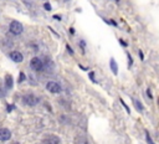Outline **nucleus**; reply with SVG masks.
I'll list each match as a JSON object with an SVG mask.
<instances>
[{
    "label": "nucleus",
    "mask_w": 159,
    "mask_h": 144,
    "mask_svg": "<svg viewBox=\"0 0 159 144\" xmlns=\"http://www.w3.org/2000/svg\"><path fill=\"white\" fill-rule=\"evenodd\" d=\"M22 102L26 104V106H36L37 103L40 102V100L37 98L36 96H34V94H25L24 97H22Z\"/></svg>",
    "instance_id": "nucleus-1"
},
{
    "label": "nucleus",
    "mask_w": 159,
    "mask_h": 144,
    "mask_svg": "<svg viewBox=\"0 0 159 144\" xmlns=\"http://www.w3.org/2000/svg\"><path fill=\"white\" fill-rule=\"evenodd\" d=\"M9 29H10L11 34H14V35H20V34L22 32V29H24V28H22V25L19 21H13L10 24Z\"/></svg>",
    "instance_id": "nucleus-2"
},
{
    "label": "nucleus",
    "mask_w": 159,
    "mask_h": 144,
    "mask_svg": "<svg viewBox=\"0 0 159 144\" xmlns=\"http://www.w3.org/2000/svg\"><path fill=\"white\" fill-rule=\"evenodd\" d=\"M30 67L35 71H41L44 69V62L41 61L39 57H34L31 61H30Z\"/></svg>",
    "instance_id": "nucleus-3"
},
{
    "label": "nucleus",
    "mask_w": 159,
    "mask_h": 144,
    "mask_svg": "<svg viewBox=\"0 0 159 144\" xmlns=\"http://www.w3.org/2000/svg\"><path fill=\"white\" fill-rule=\"evenodd\" d=\"M46 88H47V91H50L51 93H60V92H61V87H60L59 83L55 82V81L47 82Z\"/></svg>",
    "instance_id": "nucleus-4"
},
{
    "label": "nucleus",
    "mask_w": 159,
    "mask_h": 144,
    "mask_svg": "<svg viewBox=\"0 0 159 144\" xmlns=\"http://www.w3.org/2000/svg\"><path fill=\"white\" fill-rule=\"evenodd\" d=\"M11 138V132L7 128H0V141L6 142Z\"/></svg>",
    "instance_id": "nucleus-5"
},
{
    "label": "nucleus",
    "mask_w": 159,
    "mask_h": 144,
    "mask_svg": "<svg viewBox=\"0 0 159 144\" xmlns=\"http://www.w3.org/2000/svg\"><path fill=\"white\" fill-rule=\"evenodd\" d=\"M10 59L13 60L14 62H21L22 60H24V56L19 51H13V52H10Z\"/></svg>",
    "instance_id": "nucleus-6"
},
{
    "label": "nucleus",
    "mask_w": 159,
    "mask_h": 144,
    "mask_svg": "<svg viewBox=\"0 0 159 144\" xmlns=\"http://www.w3.org/2000/svg\"><path fill=\"white\" fill-rule=\"evenodd\" d=\"M132 102H133V106H134V108L137 109V112H139V113L144 112V104H143L138 98H133V101H132Z\"/></svg>",
    "instance_id": "nucleus-7"
},
{
    "label": "nucleus",
    "mask_w": 159,
    "mask_h": 144,
    "mask_svg": "<svg viewBox=\"0 0 159 144\" xmlns=\"http://www.w3.org/2000/svg\"><path fill=\"white\" fill-rule=\"evenodd\" d=\"M45 144H60V138L56 135H50V137L44 139Z\"/></svg>",
    "instance_id": "nucleus-8"
},
{
    "label": "nucleus",
    "mask_w": 159,
    "mask_h": 144,
    "mask_svg": "<svg viewBox=\"0 0 159 144\" xmlns=\"http://www.w3.org/2000/svg\"><path fill=\"white\" fill-rule=\"evenodd\" d=\"M109 67H111V71L113 72V73H115V75H118V65H117L116 60L113 59V57L109 60Z\"/></svg>",
    "instance_id": "nucleus-9"
},
{
    "label": "nucleus",
    "mask_w": 159,
    "mask_h": 144,
    "mask_svg": "<svg viewBox=\"0 0 159 144\" xmlns=\"http://www.w3.org/2000/svg\"><path fill=\"white\" fill-rule=\"evenodd\" d=\"M144 139H146V143L147 144H156V142H154V139L152 138V135H150V133L148 131H144Z\"/></svg>",
    "instance_id": "nucleus-10"
},
{
    "label": "nucleus",
    "mask_w": 159,
    "mask_h": 144,
    "mask_svg": "<svg viewBox=\"0 0 159 144\" xmlns=\"http://www.w3.org/2000/svg\"><path fill=\"white\" fill-rule=\"evenodd\" d=\"M5 79H6V87L7 88H11V87H13V77H11L10 75H6Z\"/></svg>",
    "instance_id": "nucleus-11"
},
{
    "label": "nucleus",
    "mask_w": 159,
    "mask_h": 144,
    "mask_svg": "<svg viewBox=\"0 0 159 144\" xmlns=\"http://www.w3.org/2000/svg\"><path fill=\"white\" fill-rule=\"evenodd\" d=\"M119 102H121V104H122L123 106V108L124 109H126V112L128 113V114H131V108L129 107H128V104L126 103V102H124L123 101V98H119Z\"/></svg>",
    "instance_id": "nucleus-12"
},
{
    "label": "nucleus",
    "mask_w": 159,
    "mask_h": 144,
    "mask_svg": "<svg viewBox=\"0 0 159 144\" xmlns=\"http://www.w3.org/2000/svg\"><path fill=\"white\" fill-rule=\"evenodd\" d=\"M126 55H127V59H128V67L131 69V67L133 66V59H132V56H131L129 52H127Z\"/></svg>",
    "instance_id": "nucleus-13"
},
{
    "label": "nucleus",
    "mask_w": 159,
    "mask_h": 144,
    "mask_svg": "<svg viewBox=\"0 0 159 144\" xmlns=\"http://www.w3.org/2000/svg\"><path fill=\"white\" fill-rule=\"evenodd\" d=\"M146 94H147V97H148L149 100H153V93H152V89H150L149 87L146 89Z\"/></svg>",
    "instance_id": "nucleus-14"
},
{
    "label": "nucleus",
    "mask_w": 159,
    "mask_h": 144,
    "mask_svg": "<svg viewBox=\"0 0 159 144\" xmlns=\"http://www.w3.org/2000/svg\"><path fill=\"white\" fill-rule=\"evenodd\" d=\"M138 56H139V60H141V61H144V54H143L142 50L138 51Z\"/></svg>",
    "instance_id": "nucleus-15"
},
{
    "label": "nucleus",
    "mask_w": 159,
    "mask_h": 144,
    "mask_svg": "<svg viewBox=\"0 0 159 144\" xmlns=\"http://www.w3.org/2000/svg\"><path fill=\"white\" fill-rule=\"evenodd\" d=\"M119 44L122 45L123 47H127V46H128V44H127V42H126V41H124L123 39H119Z\"/></svg>",
    "instance_id": "nucleus-16"
},
{
    "label": "nucleus",
    "mask_w": 159,
    "mask_h": 144,
    "mask_svg": "<svg viewBox=\"0 0 159 144\" xmlns=\"http://www.w3.org/2000/svg\"><path fill=\"white\" fill-rule=\"evenodd\" d=\"M24 79H25V75L21 72V73H20V76H19V82H22V81H24Z\"/></svg>",
    "instance_id": "nucleus-17"
},
{
    "label": "nucleus",
    "mask_w": 159,
    "mask_h": 144,
    "mask_svg": "<svg viewBox=\"0 0 159 144\" xmlns=\"http://www.w3.org/2000/svg\"><path fill=\"white\" fill-rule=\"evenodd\" d=\"M44 7H45L46 10H51V5H50V4H47V3L44 5Z\"/></svg>",
    "instance_id": "nucleus-18"
},
{
    "label": "nucleus",
    "mask_w": 159,
    "mask_h": 144,
    "mask_svg": "<svg viewBox=\"0 0 159 144\" xmlns=\"http://www.w3.org/2000/svg\"><path fill=\"white\" fill-rule=\"evenodd\" d=\"M116 1H119V0H116Z\"/></svg>",
    "instance_id": "nucleus-19"
}]
</instances>
